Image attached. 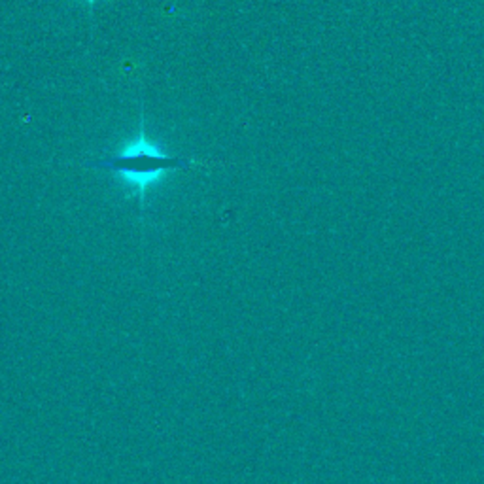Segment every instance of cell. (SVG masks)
<instances>
[{"instance_id":"1","label":"cell","mask_w":484,"mask_h":484,"mask_svg":"<svg viewBox=\"0 0 484 484\" xmlns=\"http://www.w3.org/2000/svg\"><path fill=\"white\" fill-rule=\"evenodd\" d=\"M193 165H197V161L165 154L161 148L148 140L144 120H140L139 135L131 142H127L120 154L85 163L87 169L110 171L120 176L127 188H131V192L139 197L140 211L146 204V193L154 184H157L165 175L192 169Z\"/></svg>"},{"instance_id":"2","label":"cell","mask_w":484,"mask_h":484,"mask_svg":"<svg viewBox=\"0 0 484 484\" xmlns=\"http://www.w3.org/2000/svg\"><path fill=\"white\" fill-rule=\"evenodd\" d=\"M85 3H87V4H93V3H95V0H85Z\"/></svg>"}]
</instances>
